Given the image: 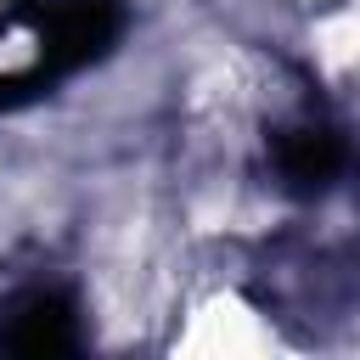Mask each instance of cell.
I'll return each mask as SVG.
<instances>
[{"mask_svg":"<svg viewBox=\"0 0 360 360\" xmlns=\"http://www.w3.org/2000/svg\"><path fill=\"white\" fill-rule=\"evenodd\" d=\"M0 349L6 354H68L79 349V309L56 287H22L0 304Z\"/></svg>","mask_w":360,"mask_h":360,"instance_id":"7a4b0ae2","label":"cell"},{"mask_svg":"<svg viewBox=\"0 0 360 360\" xmlns=\"http://www.w3.org/2000/svg\"><path fill=\"white\" fill-rule=\"evenodd\" d=\"M343 169V141L326 124H292L276 135V174L292 191H321Z\"/></svg>","mask_w":360,"mask_h":360,"instance_id":"3957f363","label":"cell"},{"mask_svg":"<svg viewBox=\"0 0 360 360\" xmlns=\"http://www.w3.org/2000/svg\"><path fill=\"white\" fill-rule=\"evenodd\" d=\"M124 28L118 0H34L0 22L11 45H0V101H28L45 84L90 68L96 56L112 51Z\"/></svg>","mask_w":360,"mask_h":360,"instance_id":"6da1fadb","label":"cell"}]
</instances>
